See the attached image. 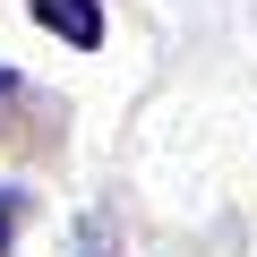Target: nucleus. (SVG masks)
Segmentation results:
<instances>
[{
  "instance_id": "3",
  "label": "nucleus",
  "mask_w": 257,
  "mask_h": 257,
  "mask_svg": "<svg viewBox=\"0 0 257 257\" xmlns=\"http://www.w3.org/2000/svg\"><path fill=\"white\" fill-rule=\"evenodd\" d=\"M9 86H18V69H9V60H0V94H9Z\"/></svg>"
},
{
  "instance_id": "4",
  "label": "nucleus",
  "mask_w": 257,
  "mask_h": 257,
  "mask_svg": "<svg viewBox=\"0 0 257 257\" xmlns=\"http://www.w3.org/2000/svg\"><path fill=\"white\" fill-rule=\"evenodd\" d=\"M86 257H94V248H86Z\"/></svg>"
},
{
  "instance_id": "2",
  "label": "nucleus",
  "mask_w": 257,
  "mask_h": 257,
  "mask_svg": "<svg viewBox=\"0 0 257 257\" xmlns=\"http://www.w3.org/2000/svg\"><path fill=\"white\" fill-rule=\"evenodd\" d=\"M9 240H18V189H0V257H9Z\"/></svg>"
},
{
  "instance_id": "1",
  "label": "nucleus",
  "mask_w": 257,
  "mask_h": 257,
  "mask_svg": "<svg viewBox=\"0 0 257 257\" xmlns=\"http://www.w3.org/2000/svg\"><path fill=\"white\" fill-rule=\"evenodd\" d=\"M26 18L60 35L69 52H103V0H26Z\"/></svg>"
}]
</instances>
